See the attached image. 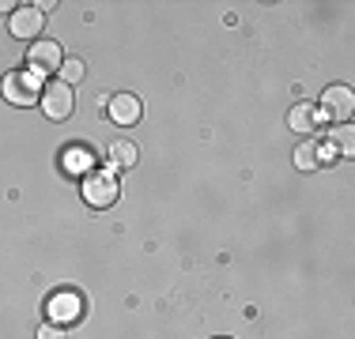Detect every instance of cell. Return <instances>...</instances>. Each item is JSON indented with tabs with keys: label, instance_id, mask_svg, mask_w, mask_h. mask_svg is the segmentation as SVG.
Masks as SVG:
<instances>
[{
	"label": "cell",
	"instance_id": "obj_9",
	"mask_svg": "<svg viewBox=\"0 0 355 339\" xmlns=\"http://www.w3.org/2000/svg\"><path fill=\"white\" fill-rule=\"evenodd\" d=\"M287 125H291L295 132L310 136V132H314V125H318V109H314V106H291V113H287Z\"/></svg>",
	"mask_w": 355,
	"mask_h": 339
},
{
	"label": "cell",
	"instance_id": "obj_3",
	"mask_svg": "<svg viewBox=\"0 0 355 339\" xmlns=\"http://www.w3.org/2000/svg\"><path fill=\"white\" fill-rule=\"evenodd\" d=\"M61 64H64V53H61V46H57V42H49V38L31 42L27 68L35 75H53V72H61Z\"/></svg>",
	"mask_w": 355,
	"mask_h": 339
},
{
	"label": "cell",
	"instance_id": "obj_11",
	"mask_svg": "<svg viewBox=\"0 0 355 339\" xmlns=\"http://www.w3.org/2000/svg\"><path fill=\"white\" fill-rule=\"evenodd\" d=\"M295 166L299 170H314V166H321V143H314V140H306L299 151H295Z\"/></svg>",
	"mask_w": 355,
	"mask_h": 339
},
{
	"label": "cell",
	"instance_id": "obj_1",
	"mask_svg": "<svg viewBox=\"0 0 355 339\" xmlns=\"http://www.w3.org/2000/svg\"><path fill=\"white\" fill-rule=\"evenodd\" d=\"M83 203L95 211L103 208H114L117 196H121V185H117V177L110 174V170H91V174H83Z\"/></svg>",
	"mask_w": 355,
	"mask_h": 339
},
{
	"label": "cell",
	"instance_id": "obj_4",
	"mask_svg": "<svg viewBox=\"0 0 355 339\" xmlns=\"http://www.w3.org/2000/svg\"><path fill=\"white\" fill-rule=\"evenodd\" d=\"M46 317H49V324H57V328L76 324V320L83 317V298L76 291H57L53 298L46 302Z\"/></svg>",
	"mask_w": 355,
	"mask_h": 339
},
{
	"label": "cell",
	"instance_id": "obj_15",
	"mask_svg": "<svg viewBox=\"0 0 355 339\" xmlns=\"http://www.w3.org/2000/svg\"><path fill=\"white\" fill-rule=\"evenodd\" d=\"M336 143H340V151H348L352 147V132L348 129H336Z\"/></svg>",
	"mask_w": 355,
	"mask_h": 339
},
{
	"label": "cell",
	"instance_id": "obj_10",
	"mask_svg": "<svg viewBox=\"0 0 355 339\" xmlns=\"http://www.w3.org/2000/svg\"><path fill=\"white\" fill-rule=\"evenodd\" d=\"M110 163L121 166V170L137 166V143H129V140H114V143H110Z\"/></svg>",
	"mask_w": 355,
	"mask_h": 339
},
{
	"label": "cell",
	"instance_id": "obj_6",
	"mask_svg": "<svg viewBox=\"0 0 355 339\" xmlns=\"http://www.w3.org/2000/svg\"><path fill=\"white\" fill-rule=\"evenodd\" d=\"M352 109H355V98H352V91L348 87H329L325 95H321V106H318V113L325 117V121H333V125H344L352 117Z\"/></svg>",
	"mask_w": 355,
	"mask_h": 339
},
{
	"label": "cell",
	"instance_id": "obj_13",
	"mask_svg": "<svg viewBox=\"0 0 355 339\" xmlns=\"http://www.w3.org/2000/svg\"><path fill=\"white\" fill-rule=\"evenodd\" d=\"M76 80H83V61H76V57H64V64H61V83H72Z\"/></svg>",
	"mask_w": 355,
	"mask_h": 339
},
{
	"label": "cell",
	"instance_id": "obj_2",
	"mask_svg": "<svg viewBox=\"0 0 355 339\" xmlns=\"http://www.w3.org/2000/svg\"><path fill=\"white\" fill-rule=\"evenodd\" d=\"M42 75H35L31 68H23V72H8L4 83H0V91H4V98L12 102V106H35L42 98Z\"/></svg>",
	"mask_w": 355,
	"mask_h": 339
},
{
	"label": "cell",
	"instance_id": "obj_16",
	"mask_svg": "<svg viewBox=\"0 0 355 339\" xmlns=\"http://www.w3.org/2000/svg\"><path fill=\"white\" fill-rule=\"evenodd\" d=\"M0 12H15V4L12 0H0Z\"/></svg>",
	"mask_w": 355,
	"mask_h": 339
},
{
	"label": "cell",
	"instance_id": "obj_8",
	"mask_svg": "<svg viewBox=\"0 0 355 339\" xmlns=\"http://www.w3.org/2000/svg\"><path fill=\"white\" fill-rule=\"evenodd\" d=\"M106 113H110V121H114V125L129 129V125H137V121H140L144 106H140V98H137V95H114V98L106 102Z\"/></svg>",
	"mask_w": 355,
	"mask_h": 339
},
{
	"label": "cell",
	"instance_id": "obj_17",
	"mask_svg": "<svg viewBox=\"0 0 355 339\" xmlns=\"http://www.w3.org/2000/svg\"><path fill=\"white\" fill-rule=\"evenodd\" d=\"M216 339H231V336H216Z\"/></svg>",
	"mask_w": 355,
	"mask_h": 339
},
{
	"label": "cell",
	"instance_id": "obj_12",
	"mask_svg": "<svg viewBox=\"0 0 355 339\" xmlns=\"http://www.w3.org/2000/svg\"><path fill=\"white\" fill-rule=\"evenodd\" d=\"M64 170H72V174H91V155L83 147L64 151Z\"/></svg>",
	"mask_w": 355,
	"mask_h": 339
},
{
	"label": "cell",
	"instance_id": "obj_7",
	"mask_svg": "<svg viewBox=\"0 0 355 339\" xmlns=\"http://www.w3.org/2000/svg\"><path fill=\"white\" fill-rule=\"evenodd\" d=\"M42 27H46V12H42L38 4H27V8H15L12 19H8V30L15 34V38H38Z\"/></svg>",
	"mask_w": 355,
	"mask_h": 339
},
{
	"label": "cell",
	"instance_id": "obj_5",
	"mask_svg": "<svg viewBox=\"0 0 355 339\" xmlns=\"http://www.w3.org/2000/svg\"><path fill=\"white\" fill-rule=\"evenodd\" d=\"M42 109H46V117L49 121H64V117H72V106H76V98H72V87L69 83H61V80H53V83H46L42 87Z\"/></svg>",
	"mask_w": 355,
	"mask_h": 339
},
{
	"label": "cell",
	"instance_id": "obj_14",
	"mask_svg": "<svg viewBox=\"0 0 355 339\" xmlns=\"http://www.w3.org/2000/svg\"><path fill=\"white\" fill-rule=\"evenodd\" d=\"M38 339H64V328H57V324H46V328H38Z\"/></svg>",
	"mask_w": 355,
	"mask_h": 339
}]
</instances>
